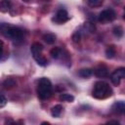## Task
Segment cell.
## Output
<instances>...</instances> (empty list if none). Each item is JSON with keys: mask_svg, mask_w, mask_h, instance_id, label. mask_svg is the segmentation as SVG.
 I'll return each instance as SVG.
<instances>
[{"mask_svg": "<svg viewBox=\"0 0 125 125\" xmlns=\"http://www.w3.org/2000/svg\"><path fill=\"white\" fill-rule=\"evenodd\" d=\"M92 94H93L94 98L103 100V99H106V98L110 97L112 95V90L106 82L98 81L94 85V89H93Z\"/></svg>", "mask_w": 125, "mask_h": 125, "instance_id": "cell-1", "label": "cell"}, {"mask_svg": "<svg viewBox=\"0 0 125 125\" xmlns=\"http://www.w3.org/2000/svg\"><path fill=\"white\" fill-rule=\"evenodd\" d=\"M37 95L41 100H47L52 96V83L48 78L42 77L37 84Z\"/></svg>", "mask_w": 125, "mask_h": 125, "instance_id": "cell-2", "label": "cell"}, {"mask_svg": "<svg viewBox=\"0 0 125 125\" xmlns=\"http://www.w3.org/2000/svg\"><path fill=\"white\" fill-rule=\"evenodd\" d=\"M0 29H1V32L4 34V36L9 38L10 40L19 41L22 39V31L21 28L17 26L10 25V24H2L0 26Z\"/></svg>", "mask_w": 125, "mask_h": 125, "instance_id": "cell-3", "label": "cell"}, {"mask_svg": "<svg viewBox=\"0 0 125 125\" xmlns=\"http://www.w3.org/2000/svg\"><path fill=\"white\" fill-rule=\"evenodd\" d=\"M115 18H116V13L113 9H105L100 13L98 20L101 22H107V21H112Z\"/></svg>", "mask_w": 125, "mask_h": 125, "instance_id": "cell-4", "label": "cell"}, {"mask_svg": "<svg viewBox=\"0 0 125 125\" xmlns=\"http://www.w3.org/2000/svg\"><path fill=\"white\" fill-rule=\"evenodd\" d=\"M125 77V68L124 67H119L117 69H115L111 75H110V80L111 82L115 85V86H118L120 84V81L122 78Z\"/></svg>", "mask_w": 125, "mask_h": 125, "instance_id": "cell-5", "label": "cell"}, {"mask_svg": "<svg viewBox=\"0 0 125 125\" xmlns=\"http://www.w3.org/2000/svg\"><path fill=\"white\" fill-rule=\"evenodd\" d=\"M69 20V16H68V13L66 10L64 9H60L57 11L55 17L53 18V21H55L56 23L58 24H62L65 21H67Z\"/></svg>", "mask_w": 125, "mask_h": 125, "instance_id": "cell-6", "label": "cell"}, {"mask_svg": "<svg viewBox=\"0 0 125 125\" xmlns=\"http://www.w3.org/2000/svg\"><path fill=\"white\" fill-rule=\"evenodd\" d=\"M94 73L98 77H105L108 75V69L104 64H100L94 69Z\"/></svg>", "mask_w": 125, "mask_h": 125, "instance_id": "cell-7", "label": "cell"}, {"mask_svg": "<svg viewBox=\"0 0 125 125\" xmlns=\"http://www.w3.org/2000/svg\"><path fill=\"white\" fill-rule=\"evenodd\" d=\"M111 111L115 114H123L125 111V104L123 102H116L111 106Z\"/></svg>", "mask_w": 125, "mask_h": 125, "instance_id": "cell-8", "label": "cell"}, {"mask_svg": "<svg viewBox=\"0 0 125 125\" xmlns=\"http://www.w3.org/2000/svg\"><path fill=\"white\" fill-rule=\"evenodd\" d=\"M42 50H43V45L39 42H34L30 47V51L32 53V56L37 55V54H41Z\"/></svg>", "mask_w": 125, "mask_h": 125, "instance_id": "cell-9", "label": "cell"}, {"mask_svg": "<svg viewBox=\"0 0 125 125\" xmlns=\"http://www.w3.org/2000/svg\"><path fill=\"white\" fill-rule=\"evenodd\" d=\"M12 2L11 0H2L0 2V11L2 13H6L11 9Z\"/></svg>", "mask_w": 125, "mask_h": 125, "instance_id": "cell-10", "label": "cell"}, {"mask_svg": "<svg viewBox=\"0 0 125 125\" xmlns=\"http://www.w3.org/2000/svg\"><path fill=\"white\" fill-rule=\"evenodd\" d=\"M116 55V49L113 45H109L107 46L106 50H105V56L107 59H112L114 56Z\"/></svg>", "mask_w": 125, "mask_h": 125, "instance_id": "cell-11", "label": "cell"}, {"mask_svg": "<svg viewBox=\"0 0 125 125\" xmlns=\"http://www.w3.org/2000/svg\"><path fill=\"white\" fill-rule=\"evenodd\" d=\"M33 58H34V60L36 61V62L39 64V65H46L47 64V62H48V61H47V59L44 57V56H42L41 54H37V55H34L33 56Z\"/></svg>", "mask_w": 125, "mask_h": 125, "instance_id": "cell-12", "label": "cell"}, {"mask_svg": "<svg viewBox=\"0 0 125 125\" xmlns=\"http://www.w3.org/2000/svg\"><path fill=\"white\" fill-rule=\"evenodd\" d=\"M62 111V106L61 104H56L55 106H53L51 108V114L54 117H59L61 115Z\"/></svg>", "mask_w": 125, "mask_h": 125, "instance_id": "cell-13", "label": "cell"}, {"mask_svg": "<svg viewBox=\"0 0 125 125\" xmlns=\"http://www.w3.org/2000/svg\"><path fill=\"white\" fill-rule=\"evenodd\" d=\"M56 35L54 33H46L43 35V39L47 44H53L56 41Z\"/></svg>", "mask_w": 125, "mask_h": 125, "instance_id": "cell-14", "label": "cell"}, {"mask_svg": "<svg viewBox=\"0 0 125 125\" xmlns=\"http://www.w3.org/2000/svg\"><path fill=\"white\" fill-rule=\"evenodd\" d=\"M93 74V70L91 68H82L78 71V75L83 78H88Z\"/></svg>", "mask_w": 125, "mask_h": 125, "instance_id": "cell-15", "label": "cell"}, {"mask_svg": "<svg viewBox=\"0 0 125 125\" xmlns=\"http://www.w3.org/2000/svg\"><path fill=\"white\" fill-rule=\"evenodd\" d=\"M50 55L52 56V58H54V59H58V58H60L61 55H62V49H61L60 47H54V48L51 49V51H50Z\"/></svg>", "mask_w": 125, "mask_h": 125, "instance_id": "cell-16", "label": "cell"}, {"mask_svg": "<svg viewBox=\"0 0 125 125\" xmlns=\"http://www.w3.org/2000/svg\"><path fill=\"white\" fill-rule=\"evenodd\" d=\"M16 81L13 79V78H7L4 82H3V86L6 88V89H12L16 86Z\"/></svg>", "mask_w": 125, "mask_h": 125, "instance_id": "cell-17", "label": "cell"}, {"mask_svg": "<svg viewBox=\"0 0 125 125\" xmlns=\"http://www.w3.org/2000/svg\"><path fill=\"white\" fill-rule=\"evenodd\" d=\"M60 101H62V102H67V103H71L74 101V97L70 94H62L60 96Z\"/></svg>", "mask_w": 125, "mask_h": 125, "instance_id": "cell-18", "label": "cell"}, {"mask_svg": "<svg viewBox=\"0 0 125 125\" xmlns=\"http://www.w3.org/2000/svg\"><path fill=\"white\" fill-rule=\"evenodd\" d=\"M104 3V0H88V5L92 8L100 7Z\"/></svg>", "mask_w": 125, "mask_h": 125, "instance_id": "cell-19", "label": "cell"}, {"mask_svg": "<svg viewBox=\"0 0 125 125\" xmlns=\"http://www.w3.org/2000/svg\"><path fill=\"white\" fill-rule=\"evenodd\" d=\"M112 31H113V34H114L117 38H120V37H122V35H123V28H122L120 25L115 26Z\"/></svg>", "mask_w": 125, "mask_h": 125, "instance_id": "cell-20", "label": "cell"}, {"mask_svg": "<svg viewBox=\"0 0 125 125\" xmlns=\"http://www.w3.org/2000/svg\"><path fill=\"white\" fill-rule=\"evenodd\" d=\"M80 40H81V33H80V31H75L73 33V35H72V41L75 42V43H78V42H80Z\"/></svg>", "mask_w": 125, "mask_h": 125, "instance_id": "cell-21", "label": "cell"}, {"mask_svg": "<svg viewBox=\"0 0 125 125\" xmlns=\"http://www.w3.org/2000/svg\"><path fill=\"white\" fill-rule=\"evenodd\" d=\"M84 27H85L88 31H90V32H93V31L95 30V25H94V23L89 22V21H87V22L84 23Z\"/></svg>", "mask_w": 125, "mask_h": 125, "instance_id": "cell-22", "label": "cell"}, {"mask_svg": "<svg viewBox=\"0 0 125 125\" xmlns=\"http://www.w3.org/2000/svg\"><path fill=\"white\" fill-rule=\"evenodd\" d=\"M6 104H7V99L5 98V96L0 95V108L3 107V106H5Z\"/></svg>", "mask_w": 125, "mask_h": 125, "instance_id": "cell-23", "label": "cell"}, {"mask_svg": "<svg viewBox=\"0 0 125 125\" xmlns=\"http://www.w3.org/2000/svg\"><path fill=\"white\" fill-rule=\"evenodd\" d=\"M3 51H4V45H3V42L0 40V59L2 58V55H3Z\"/></svg>", "mask_w": 125, "mask_h": 125, "instance_id": "cell-24", "label": "cell"}, {"mask_svg": "<svg viewBox=\"0 0 125 125\" xmlns=\"http://www.w3.org/2000/svg\"><path fill=\"white\" fill-rule=\"evenodd\" d=\"M107 123H115V124H119V121H117V120H109Z\"/></svg>", "mask_w": 125, "mask_h": 125, "instance_id": "cell-25", "label": "cell"}, {"mask_svg": "<svg viewBox=\"0 0 125 125\" xmlns=\"http://www.w3.org/2000/svg\"><path fill=\"white\" fill-rule=\"evenodd\" d=\"M120 1H121V0H113V2H114L115 4H118V3H120Z\"/></svg>", "mask_w": 125, "mask_h": 125, "instance_id": "cell-26", "label": "cell"}, {"mask_svg": "<svg viewBox=\"0 0 125 125\" xmlns=\"http://www.w3.org/2000/svg\"><path fill=\"white\" fill-rule=\"evenodd\" d=\"M41 1H50V0H41Z\"/></svg>", "mask_w": 125, "mask_h": 125, "instance_id": "cell-27", "label": "cell"}]
</instances>
